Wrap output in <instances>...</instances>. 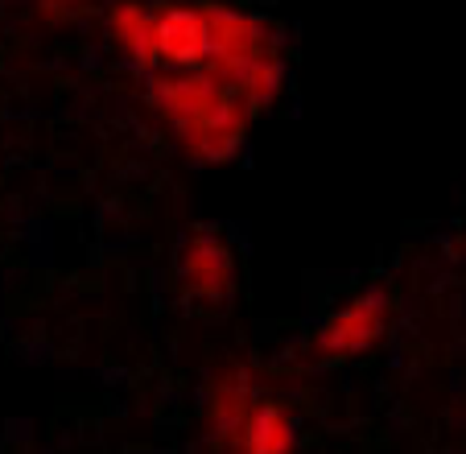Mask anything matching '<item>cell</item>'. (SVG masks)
Wrapping results in <instances>:
<instances>
[{
    "instance_id": "cell-1",
    "label": "cell",
    "mask_w": 466,
    "mask_h": 454,
    "mask_svg": "<svg viewBox=\"0 0 466 454\" xmlns=\"http://www.w3.org/2000/svg\"><path fill=\"white\" fill-rule=\"evenodd\" d=\"M149 104L169 132L177 137L186 158L219 166L231 161L244 145L248 132V108L239 96L211 70H182V67H161L149 79Z\"/></svg>"
},
{
    "instance_id": "cell-2",
    "label": "cell",
    "mask_w": 466,
    "mask_h": 454,
    "mask_svg": "<svg viewBox=\"0 0 466 454\" xmlns=\"http://www.w3.org/2000/svg\"><path fill=\"white\" fill-rule=\"evenodd\" d=\"M207 9V29H211V54H207V70L219 75L231 88L244 67H252L264 54H277L273 29L264 26L260 17L236 9V5H223V0H203Z\"/></svg>"
},
{
    "instance_id": "cell-3",
    "label": "cell",
    "mask_w": 466,
    "mask_h": 454,
    "mask_svg": "<svg viewBox=\"0 0 466 454\" xmlns=\"http://www.w3.org/2000/svg\"><path fill=\"white\" fill-rule=\"evenodd\" d=\"M384 326H388V294L384 289H363V294L343 302L335 315L318 326V339H314L318 356L322 359L360 356V351L376 347Z\"/></svg>"
},
{
    "instance_id": "cell-4",
    "label": "cell",
    "mask_w": 466,
    "mask_h": 454,
    "mask_svg": "<svg viewBox=\"0 0 466 454\" xmlns=\"http://www.w3.org/2000/svg\"><path fill=\"white\" fill-rule=\"evenodd\" d=\"M153 29H157L161 67L203 70L211 54V29H207L203 0H153ZM157 67V70H161Z\"/></svg>"
},
{
    "instance_id": "cell-5",
    "label": "cell",
    "mask_w": 466,
    "mask_h": 454,
    "mask_svg": "<svg viewBox=\"0 0 466 454\" xmlns=\"http://www.w3.org/2000/svg\"><path fill=\"white\" fill-rule=\"evenodd\" d=\"M177 277H182L186 297L194 302H228L231 289H236V261H231V248L223 236L198 227L182 240V253H177Z\"/></svg>"
},
{
    "instance_id": "cell-6",
    "label": "cell",
    "mask_w": 466,
    "mask_h": 454,
    "mask_svg": "<svg viewBox=\"0 0 466 454\" xmlns=\"http://www.w3.org/2000/svg\"><path fill=\"white\" fill-rule=\"evenodd\" d=\"M107 34L120 46V54L137 70H157V29H153V5L145 0H112L107 5Z\"/></svg>"
},
{
    "instance_id": "cell-7",
    "label": "cell",
    "mask_w": 466,
    "mask_h": 454,
    "mask_svg": "<svg viewBox=\"0 0 466 454\" xmlns=\"http://www.w3.org/2000/svg\"><path fill=\"white\" fill-rule=\"evenodd\" d=\"M293 442H298L293 413L281 401H256L248 409V418L239 421L236 438H231V450L236 454H293Z\"/></svg>"
},
{
    "instance_id": "cell-8",
    "label": "cell",
    "mask_w": 466,
    "mask_h": 454,
    "mask_svg": "<svg viewBox=\"0 0 466 454\" xmlns=\"http://www.w3.org/2000/svg\"><path fill=\"white\" fill-rule=\"evenodd\" d=\"M256 405L252 397V385H248V376L239 367H228V372L215 380L211 388V401H207V421H211V434L219 446H231L236 438L239 421L248 418V409Z\"/></svg>"
},
{
    "instance_id": "cell-9",
    "label": "cell",
    "mask_w": 466,
    "mask_h": 454,
    "mask_svg": "<svg viewBox=\"0 0 466 454\" xmlns=\"http://www.w3.org/2000/svg\"><path fill=\"white\" fill-rule=\"evenodd\" d=\"M37 5H42V13L50 21H71V17H79L83 13L87 0H37Z\"/></svg>"
}]
</instances>
